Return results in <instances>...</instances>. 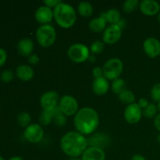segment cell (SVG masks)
<instances>
[{
	"label": "cell",
	"mask_w": 160,
	"mask_h": 160,
	"mask_svg": "<svg viewBox=\"0 0 160 160\" xmlns=\"http://www.w3.org/2000/svg\"><path fill=\"white\" fill-rule=\"evenodd\" d=\"M88 146L85 136L77 131L66 133L60 140V148L70 158L81 157Z\"/></svg>",
	"instance_id": "obj_1"
},
{
	"label": "cell",
	"mask_w": 160,
	"mask_h": 160,
	"mask_svg": "<svg viewBox=\"0 0 160 160\" xmlns=\"http://www.w3.org/2000/svg\"><path fill=\"white\" fill-rule=\"evenodd\" d=\"M99 116L97 111L91 107H83L78 110L73 119L76 131L83 135L95 132L99 125Z\"/></svg>",
	"instance_id": "obj_2"
},
{
	"label": "cell",
	"mask_w": 160,
	"mask_h": 160,
	"mask_svg": "<svg viewBox=\"0 0 160 160\" xmlns=\"http://www.w3.org/2000/svg\"><path fill=\"white\" fill-rule=\"evenodd\" d=\"M53 14L56 23L64 29L72 28L77 21V12L74 8L62 1L53 9Z\"/></svg>",
	"instance_id": "obj_3"
},
{
	"label": "cell",
	"mask_w": 160,
	"mask_h": 160,
	"mask_svg": "<svg viewBox=\"0 0 160 160\" xmlns=\"http://www.w3.org/2000/svg\"><path fill=\"white\" fill-rule=\"evenodd\" d=\"M36 38L41 46L48 48L56 42V29L50 24L41 25L36 31Z\"/></svg>",
	"instance_id": "obj_4"
},
{
	"label": "cell",
	"mask_w": 160,
	"mask_h": 160,
	"mask_svg": "<svg viewBox=\"0 0 160 160\" xmlns=\"http://www.w3.org/2000/svg\"><path fill=\"white\" fill-rule=\"evenodd\" d=\"M123 70V63L118 58L108 59L102 67L103 77L110 81H114L117 78H120Z\"/></svg>",
	"instance_id": "obj_5"
},
{
	"label": "cell",
	"mask_w": 160,
	"mask_h": 160,
	"mask_svg": "<svg viewBox=\"0 0 160 160\" xmlns=\"http://www.w3.org/2000/svg\"><path fill=\"white\" fill-rule=\"evenodd\" d=\"M67 55L70 60L76 63H81L88 60L90 56V49L82 43H76L70 46Z\"/></svg>",
	"instance_id": "obj_6"
},
{
	"label": "cell",
	"mask_w": 160,
	"mask_h": 160,
	"mask_svg": "<svg viewBox=\"0 0 160 160\" xmlns=\"http://www.w3.org/2000/svg\"><path fill=\"white\" fill-rule=\"evenodd\" d=\"M59 108L61 112L66 117L75 116L78 112V102L72 95H63L59 99Z\"/></svg>",
	"instance_id": "obj_7"
},
{
	"label": "cell",
	"mask_w": 160,
	"mask_h": 160,
	"mask_svg": "<svg viewBox=\"0 0 160 160\" xmlns=\"http://www.w3.org/2000/svg\"><path fill=\"white\" fill-rule=\"evenodd\" d=\"M44 129L42 125L38 123H32L26 128L23 136L24 138L31 143H38L44 137Z\"/></svg>",
	"instance_id": "obj_8"
},
{
	"label": "cell",
	"mask_w": 160,
	"mask_h": 160,
	"mask_svg": "<svg viewBox=\"0 0 160 160\" xmlns=\"http://www.w3.org/2000/svg\"><path fill=\"white\" fill-rule=\"evenodd\" d=\"M122 36V28L117 24H111L105 29L102 34V42L107 45L117 43Z\"/></svg>",
	"instance_id": "obj_9"
},
{
	"label": "cell",
	"mask_w": 160,
	"mask_h": 160,
	"mask_svg": "<svg viewBox=\"0 0 160 160\" xmlns=\"http://www.w3.org/2000/svg\"><path fill=\"white\" fill-rule=\"evenodd\" d=\"M59 94L55 91H48L45 92L40 98V105L43 110L53 109L59 106Z\"/></svg>",
	"instance_id": "obj_10"
},
{
	"label": "cell",
	"mask_w": 160,
	"mask_h": 160,
	"mask_svg": "<svg viewBox=\"0 0 160 160\" xmlns=\"http://www.w3.org/2000/svg\"><path fill=\"white\" fill-rule=\"evenodd\" d=\"M142 116H143L142 109L139 107L138 103L135 102L128 105L123 113L125 120L130 124H135L138 123L142 119Z\"/></svg>",
	"instance_id": "obj_11"
},
{
	"label": "cell",
	"mask_w": 160,
	"mask_h": 160,
	"mask_svg": "<svg viewBox=\"0 0 160 160\" xmlns=\"http://www.w3.org/2000/svg\"><path fill=\"white\" fill-rule=\"evenodd\" d=\"M143 49L147 56L155 59L160 56V42L154 37L148 38L143 43Z\"/></svg>",
	"instance_id": "obj_12"
},
{
	"label": "cell",
	"mask_w": 160,
	"mask_h": 160,
	"mask_svg": "<svg viewBox=\"0 0 160 160\" xmlns=\"http://www.w3.org/2000/svg\"><path fill=\"white\" fill-rule=\"evenodd\" d=\"M35 20L42 25L49 24L54 19L53 9L46 6H40L34 12Z\"/></svg>",
	"instance_id": "obj_13"
},
{
	"label": "cell",
	"mask_w": 160,
	"mask_h": 160,
	"mask_svg": "<svg viewBox=\"0 0 160 160\" xmlns=\"http://www.w3.org/2000/svg\"><path fill=\"white\" fill-rule=\"evenodd\" d=\"M141 12L145 16H155L160 11V5L156 0H142L139 4Z\"/></svg>",
	"instance_id": "obj_14"
},
{
	"label": "cell",
	"mask_w": 160,
	"mask_h": 160,
	"mask_svg": "<svg viewBox=\"0 0 160 160\" xmlns=\"http://www.w3.org/2000/svg\"><path fill=\"white\" fill-rule=\"evenodd\" d=\"M81 160H106V153L104 150L97 147H88L82 156Z\"/></svg>",
	"instance_id": "obj_15"
},
{
	"label": "cell",
	"mask_w": 160,
	"mask_h": 160,
	"mask_svg": "<svg viewBox=\"0 0 160 160\" xmlns=\"http://www.w3.org/2000/svg\"><path fill=\"white\" fill-rule=\"evenodd\" d=\"M88 141L90 146L97 147L104 150L109 144V137L104 133H98L92 135Z\"/></svg>",
	"instance_id": "obj_16"
},
{
	"label": "cell",
	"mask_w": 160,
	"mask_h": 160,
	"mask_svg": "<svg viewBox=\"0 0 160 160\" xmlns=\"http://www.w3.org/2000/svg\"><path fill=\"white\" fill-rule=\"evenodd\" d=\"M109 89V81L104 77L95 78L92 83V91L97 95H104Z\"/></svg>",
	"instance_id": "obj_17"
},
{
	"label": "cell",
	"mask_w": 160,
	"mask_h": 160,
	"mask_svg": "<svg viewBox=\"0 0 160 160\" xmlns=\"http://www.w3.org/2000/svg\"><path fill=\"white\" fill-rule=\"evenodd\" d=\"M34 50V42L28 38L21 39L17 44V51L20 55L29 57Z\"/></svg>",
	"instance_id": "obj_18"
},
{
	"label": "cell",
	"mask_w": 160,
	"mask_h": 160,
	"mask_svg": "<svg viewBox=\"0 0 160 160\" xmlns=\"http://www.w3.org/2000/svg\"><path fill=\"white\" fill-rule=\"evenodd\" d=\"M16 75L22 81H29L34 78V71L31 66L20 65L17 67Z\"/></svg>",
	"instance_id": "obj_19"
},
{
	"label": "cell",
	"mask_w": 160,
	"mask_h": 160,
	"mask_svg": "<svg viewBox=\"0 0 160 160\" xmlns=\"http://www.w3.org/2000/svg\"><path fill=\"white\" fill-rule=\"evenodd\" d=\"M60 112L59 106L53 109H49V110H42L39 117V121L41 124L43 126H48L50 123H52L55 117Z\"/></svg>",
	"instance_id": "obj_20"
},
{
	"label": "cell",
	"mask_w": 160,
	"mask_h": 160,
	"mask_svg": "<svg viewBox=\"0 0 160 160\" xmlns=\"http://www.w3.org/2000/svg\"><path fill=\"white\" fill-rule=\"evenodd\" d=\"M106 23H107V22L105 20L104 17L99 16V17L92 19L89 22L88 28L92 32L99 33L105 31V29L106 28Z\"/></svg>",
	"instance_id": "obj_21"
},
{
	"label": "cell",
	"mask_w": 160,
	"mask_h": 160,
	"mask_svg": "<svg viewBox=\"0 0 160 160\" xmlns=\"http://www.w3.org/2000/svg\"><path fill=\"white\" fill-rule=\"evenodd\" d=\"M100 16L104 17L106 22L109 23L110 24H117L121 20L120 12L116 9H109L107 12H104Z\"/></svg>",
	"instance_id": "obj_22"
},
{
	"label": "cell",
	"mask_w": 160,
	"mask_h": 160,
	"mask_svg": "<svg viewBox=\"0 0 160 160\" xmlns=\"http://www.w3.org/2000/svg\"><path fill=\"white\" fill-rule=\"evenodd\" d=\"M78 13L84 17H89L93 14V6L89 2H81L78 6Z\"/></svg>",
	"instance_id": "obj_23"
},
{
	"label": "cell",
	"mask_w": 160,
	"mask_h": 160,
	"mask_svg": "<svg viewBox=\"0 0 160 160\" xmlns=\"http://www.w3.org/2000/svg\"><path fill=\"white\" fill-rule=\"evenodd\" d=\"M118 98L121 102L124 103V104H128V106L130 104H132V103H134V101H135V95H134V92L128 90V89L119 94Z\"/></svg>",
	"instance_id": "obj_24"
},
{
	"label": "cell",
	"mask_w": 160,
	"mask_h": 160,
	"mask_svg": "<svg viewBox=\"0 0 160 160\" xmlns=\"http://www.w3.org/2000/svg\"><path fill=\"white\" fill-rule=\"evenodd\" d=\"M126 86L127 84L124 80L122 78H117V79L112 81L111 88H112V91L113 92V93L118 95L122 92L126 90Z\"/></svg>",
	"instance_id": "obj_25"
},
{
	"label": "cell",
	"mask_w": 160,
	"mask_h": 160,
	"mask_svg": "<svg viewBox=\"0 0 160 160\" xmlns=\"http://www.w3.org/2000/svg\"><path fill=\"white\" fill-rule=\"evenodd\" d=\"M31 117L28 112H22L17 117V123L22 128H28L31 124Z\"/></svg>",
	"instance_id": "obj_26"
},
{
	"label": "cell",
	"mask_w": 160,
	"mask_h": 160,
	"mask_svg": "<svg viewBox=\"0 0 160 160\" xmlns=\"http://www.w3.org/2000/svg\"><path fill=\"white\" fill-rule=\"evenodd\" d=\"M139 4L138 0H127L123 4V10L127 13H131L139 7Z\"/></svg>",
	"instance_id": "obj_27"
},
{
	"label": "cell",
	"mask_w": 160,
	"mask_h": 160,
	"mask_svg": "<svg viewBox=\"0 0 160 160\" xmlns=\"http://www.w3.org/2000/svg\"><path fill=\"white\" fill-rule=\"evenodd\" d=\"M157 106L154 103H149L148 106L145 108V109L142 110V114L145 117L148 119L155 118L157 115Z\"/></svg>",
	"instance_id": "obj_28"
},
{
	"label": "cell",
	"mask_w": 160,
	"mask_h": 160,
	"mask_svg": "<svg viewBox=\"0 0 160 160\" xmlns=\"http://www.w3.org/2000/svg\"><path fill=\"white\" fill-rule=\"evenodd\" d=\"M105 48V43L102 41H95L92 42L90 47V52L93 54H99L103 52Z\"/></svg>",
	"instance_id": "obj_29"
},
{
	"label": "cell",
	"mask_w": 160,
	"mask_h": 160,
	"mask_svg": "<svg viewBox=\"0 0 160 160\" xmlns=\"http://www.w3.org/2000/svg\"><path fill=\"white\" fill-rule=\"evenodd\" d=\"M151 98L156 102H160V83H157L152 88Z\"/></svg>",
	"instance_id": "obj_30"
},
{
	"label": "cell",
	"mask_w": 160,
	"mask_h": 160,
	"mask_svg": "<svg viewBox=\"0 0 160 160\" xmlns=\"http://www.w3.org/2000/svg\"><path fill=\"white\" fill-rule=\"evenodd\" d=\"M53 122L57 127H63L67 123V117L60 112L55 117Z\"/></svg>",
	"instance_id": "obj_31"
},
{
	"label": "cell",
	"mask_w": 160,
	"mask_h": 160,
	"mask_svg": "<svg viewBox=\"0 0 160 160\" xmlns=\"http://www.w3.org/2000/svg\"><path fill=\"white\" fill-rule=\"evenodd\" d=\"M14 74L12 73V71L9 70H4L2 73H1V80L2 81V82L4 83H9L13 79Z\"/></svg>",
	"instance_id": "obj_32"
},
{
	"label": "cell",
	"mask_w": 160,
	"mask_h": 160,
	"mask_svg": "<svg viewBox=\"0 0 160 160\" xmlns=\"http://www.w3.org/2000/svg\"><path fill=\"white\" fill-rule=\"evenodd\" d=\"M28 62L31 65H37L40 62V59H39L38 56L37 54H31L28 57Z\"/></svg>",
	"instance_id": "obj_33"
},
{
	"label": "cell",
	"mask_w": 160,
	"mask_h": 160,
	"mask_svg": "<svg viewBox=\"0 0 160 160\" xmlns=\"http://www.w3.org/2000/svg\"><path fill=\"white\" fill-rule=\"evenodd\" d=\"M60 0H45L43 2V3L45 4V6H48L49 8H53L54 9L59 2H60Z\"/></svg>",
	"instance_id": "obj_34"
},
{
	"label": "cell",
	"mask_w": 160,
	"mask_h": 160,
	"mask_svg": "<svg viewBox=\"0 0 160 160\" xmlns=\"http://www.w3.org/2000/svg\"><path fill=\"white\" fill-rule=\"evenodd\" d=\"M92 74L93 76L95 77V78H102L103 77V71H102V68L99 67H96L93 69L92 70Z\"/></svg>",
	"instance_id": "obj_35"
},
{
	"label": "cell",
	"mask_w": 160,
	"mask_h": 160,
	"mask_svg": "<svg viewBox=\"0 0 160 160\" xmlns=\"http://www.w3.org/2000/svg\"><path fill=\"white\" fill-rule=\"evenodd\" d=\"M7 59V54L5 49L0 48V67H2Z\"/></svg>",
	"instance_id": "obj_36"
},
{
	"label": "cell",
	"mask_w": 160,
	"mask_h": 160,
	"mask_svg": "<svg viewBox=\"0 0 160 160\" xmlns=\"http://www.w3.org/2000/svg\"><path fill=\"white\" fill-rule=\"evenodd\" d=\"M148 104H149V102H148V100L145 98H141L140 99L138 100V105L139 107H140L142 110L145 109V108L148 106Z\"/></svg>",
	"instance_id": "obj_37"
},
{
	"label": "cell",
	"mask_w": 160,
	"mask_h": 160,
	"mask_svg": "<svg viewBox=\"0 0 160 160\" xmlns=\"http://www.w3.org/2000/svg\"><path fill=\"white\" fill-rule=\"evenodd\" d=\"M154 126L156 129L160 132V113L157 114L154 118Z\"/></svg>",
	"instance_id": "obj_38"
},
{
	"label": "cell",
	"mask_w": 160,
	"mask_h": 160,
	"mask_svg": "<svg viewBox=\"0 0 160 160\" xmlns=\"http://www.w3.org/2000/svg\"><path fill=\"white\" fill-rule=\"evenodd\" d=\"M131 160H146L145 157L141 154H136L131 157Z\"/></svg>",
	"instance_id": "obj_39"
},
{
	"label": "cell",
	"mask_w": 160,
	"mask_h": 160,
	"mask_svg": "<svg viewBox=\"0 0 160 160\" xmlns=\"http://www.w3.org/2000/svg\"><path fill=\"white\" fill-rule=\"evenodd\" d=\"M9 160H25L21 156H13V157L10 158Z\"/></svg>",
	"instance_id": "obj_40"
},
{
	"label": "cell",
	"mask_w": 160,
	"mask_h": 160,
	"mask_svg": "<svg viewBox=\"0 0 160 160\" xmlns=\"http://www.w3.org/2000/svg\"><path fill=\"white\" fill-rule=\"evenodd\" d=\"M88 60L90 61L91 62H92V60H93V62H95V57L94 56H89V58H88Z\"/></svg>",
	"instance_id": "obj_41"
},
{
	"label": "cell",
	"mask_w": 160,
	"mask_h": 160,
	"mask_svg": "<svg viewBox=\"0 0 160 160\" xmlns=\"http://www.w3.org/2000/svg\"><path fill=\"white\" fill-rule=\"evenodd\" d=\"M68 160H81V157H73V158H70Z\"/></svg>",
	"instance_id": "obj_42"
},
{
	"label": "cell",
	"mask_w": 160,
	"mask_h": 160,
	"mask_svg": "<svg viewBox=\"0 0 160 160\" xmlns=\"http://www.w3.org/2000/svg\"><path fill=\"white\" fill-rule=\"evenodd\" d=\"M156 106H157V109L158 111L160 112V102H159L157 103V105H156Z\"/></svg>",
	"instance_id": "obj_43"
},
{
	"label": "cell",
	"mask_w": 160,
	"mask_h": 160,
	"mask_svg": "<svg viewBox=\"0 0 160 160\" xmlns=\"http://www.w3.org/2000/svg\"><path fill=\"white\" fill-rule=\"evenodd\" d=\"M157 142H158V143L160 144V132H159V134H158V136H157Z\"/></svg>",
	"instance_id": "obj_44"
},
{
	"label": "cell",
	"mask_w": 160,
	"mask_h": 160,
	"mask_svg": "<svg viewBox=\"0 0 160 160\" xmlns=\"http://www.w3.org/2000/svg\"><path fill=\"white\" fill-rule=\"evenodd\" d=\"M158 20H159V22L160 23V11L159 13H158Z\"/></svg>",
	"instance_id": "obj_45"
},
{
	"label": "cell",
	"mask_w": 160,
	"mask_h": 160,
	"mask_svg": "<svg viewBox=\"0 0 160 160\" xmlns=\"http://www.w3.org/2000/svg\"><path fill=\"white\" fill-rule=\"evenodd\" d=\"M0 160H5V159H4V158L2 157V156H0Z\"/></svg>",
	"instance_id": "obj_46"
}]
</instances>
